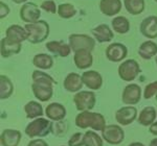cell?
I'll return each mask as SVG.
<instances>
[{
    "label": "cell",
    "instance_id": "obj_1",
    "mask_svg": "<svg viewBox=\"0 0 157 146\" xmlns=\"http://www.w3.org/2000/svg\"><path fill=\"white\" fill-rule=\"evenodd\" d=\"M33 82L32 90L35 97L38 98V100L42 102L48 101L54 95V88L52 86L57 85V82L52 78L47 73L35 70L33 72Z\"/></svg>",
    "mask_w": 157,
    "mask_h": 146
},
{
    "label": "cell",
    "instance_id": "obj_2",
    "mask_svg": "<svg viewBox=\"0 0 157 146\" xmlns=\"http://www.w3.org/2000/svg\"><path fill=\"white\" fill-rule=\"evenodd\" d=\"M75 125L82 130L91 127L93 130L103 132V130L106 127V120L105 117L100 113L84 111V112H81L80 114L77 115Z\"/></svg>",
    "mask_w": 157,
    "mask_h": 146
},
{
    "label": "cell",
    "instance_id": "obj_3",
    "mask_svg": "<svg viewBox=\"0 0 157 146\" xmlns=\"http://www.w3.org/2000/svg\"><path fill=\"white\" fill-rule=\"evenodd\" d=\"M24 28L29 34L27 41L32 44H39L44 42L49 36V25L43 20H39L34 23H26Z\"/></svg>",
    "mask_w": 157,
    "mask_h": 146
},
{
    "label": "cell",
    "instance_id": "obj_4",
    "mask_svg": "<svg viewBox=\"0 0 157 146\" xmlns=\"http://www.w3.org/2000/svg\"><path fill=\"white\" fill-rule=\"evenodd\" d=\"M54 130V124L52 121L45 119V118L39 117L32 121L25 128V134L29 136L30 139L33 138H43L49 135L50 132Z\"/></svg>",
    "mask_w": 157,
    "mask_h": 146
},
{
    "label": "cell",
    "instance_id": "obj_5",
    "mask_svg": "<svg viewBox=\"0 0 157 146\" xmlns=\"http://www.w3.org/2000/svg\"><path fill=\"white\" fill-rule=\"evenodd\" d=\"M69 46L73 52L80 50H89L92 51L95 47V40L87 35H78L72 34L68 38Z\"/></svg>",
    "mask_w": 157,
    "mask_h": 146
},
{
    "label": "cell",
    "instance_id": "obj_6",
    "mask_svg": "<svg viewBox=\"0 0 157 146\" xmlns=\"http://www.w3.org/2000/svg\"><path fill=\"white\" fill-rule=\"evenodd\" d=\"M140 72V67L135 60H127L118 67V76L124 82H133Z\"/></svg>",
    "mask_w": 157,
    "mask_h": 146
},
{
    "label": "cell",
    "instance_id": "obj_7",
    "mask_svg": "<svg viewBox=\"0 0 157 146\" xmlns=\"http://www.w3.org/2000/svg\"><path fill=\"white\" fill-rule=\"evenodd\" d=\"M73 101L78 111H91L95 105L97 97L92 91H80L75 95Z\"/></svg>",
    "mask_w": 157,
    "mask_h": 146
},
{
    "label": "cell",
    "instance_id": "obj_8",
    "mask_svg": "<svg viewBox=\"0 0 157 146\" xmlns=\"http://www.w3.org/2000/svg\"><path fill=\"white\" fill-rule=\"evenodd\" d=\"M103 139L111 145H118L125 139V132L120 125H106L102 132Z\"/></svg>",
    "mask_w": 157,
    "mask_h": 146
},
{
    "label": "cell",
    "instance_id": "obj_9",
    "mask_svg": "<svg viewBox=\"0 0 157 146\" xmlns=\"http://www.w3.org/2000/svg\"><path fill=\"white\" fill-rule=\"evenodd\" d=\"M41 11L37 4L33 2H26L20 9V18L25 23H34L39 21Z\"/></svg>",
    "mask_w": 157,
    "mask_h": 146
},
{
    "label": "cell",
    "instance_id": "obj_10",
    "mask_svg": "<svg viewBox=\"0 0 157 146\" xmlns=\"http://www.w3.org/2000/svg\"><path fill=\"white\" fill-rule=\"evenodd\" d=\"M128 54V48L121 43H112L106 49V57L110 62L118 63L126 59Z\"/></svg>",
    "mask_w": 157,
    "mask_h": 146
},
{
    "label": "cell",
    "instance_id": "obj_11",
    "mask_svg": "<svg viewBox=\"0 0 157 146\" xmlns=\"http://www.w3.org/2000/svg\"><path fill=\"white\" fill-rule=\"evenodd\" d=\"M141 97V89L138 85L130 84L126 86L121 95V100L125 104L134 105L137 104Z\"/></svg>",
    "mask_w": 157,
    "mask_h": 146
},
{
    "label": "cell",
    "instance_id": "obj_12",
    "mask_svg": "<svg viewBox=\"0 0 157 146\" xmlns=\"http://www.w3.org/2000/svg\"><path fill=\"white\" fill-rule=\"evenodd\" d=\"M137 117V110L134 107H123L116 111L115 119L121 125H129L135 121Z\"/></svg>",
    "mask_w": 157,
    "mask_h": 146
},
{
    "label": "cell",
    "instance_id": "obj_13",
    "mask_svg": "<svg viewBox=\"0 0 157 146\" xmlns=\"http://www.w3.org/2000/svg\"><path fill=\"white\" fill-rule=\"evenodd\" d=\"M6 38L10 42L16 43V44H21L22 42L29 39V34L24 27L20 25L14 24L11 25L6 31Z\"/></svg>",
    "mask_w": 157,
    "mask_h": 146
},
{
    "label": "cell",
    "instance_id": "obj_14",
    "mask_svg": "<svg viewBox=\"0 0 157 146\" xmlns=\"http://www.w3.org/2000/svg\"><path fill=\"white\" fill-rule=\"evenodd\" d=\"M83 82L89 90H98L103 86V77L98 71H85L82 74Z\"/></svg>",
    "mask_w": 157,
    "mask_h": 146
},
{
    "label": "cell",
    "instance_id": "obj_15",
    "mask_svg": "<svg viewBox=\"0 0 157 146\" xmlns=\"http://www.w3.org/2000/svg\"><path fill=\"white\" fill-rule=\"evenodd\" d=\"M140 32L148 39L157 38V16H149L140 23Z\"/></svg>",
    "mask_w": 157,
    "mask_h": 146
},
{
    "label": "cell",
    "instance_id": "obj_16",
    "mask_svg": "<svg viewBox=\"0 0 157 146\" xmlns=\"http://www.w3.org/2000/svg\"><path fill=\"white\" fill-rule=\"evenodd\" d=\"M45 115L52 121H62L66 116V109L63 104L58 102H52L45 109Z\"/></svg>",
    "mask_w": 157,
    "mask_h": 146
},
{
    "label": "cell",
    "instance_id": "obj_17",
    "mask_svg": "<svg viewBox=\"0 0 157 146\" xmlns=\"http://www.w3.org/2000/svg\"><path fill=\"white\" fill-rule=\"evenodd\" d=\"M83 85L84 82L82 79V75L80 76V74L75 72L68 73L63 82V87L68 92H80V90H82Z\"/></svg>",
    "mask_w": 157,
    "mask_h": 146
},
{
    "label": "cell",
    "instance_id": "obj_18",
    "mask_svg": "<svg viewBox=\"0 0 157 146\" xmlns=\"http://www.w3.org/2000/svg\"><path fill=\"white\" fill-rule=\"evenodd\" d=\"M21 140V133L17 130H4L1 133V146H18Z\"/></svg>",
    "mask_w": 157,
    "mask_h": 146
},
{
    "label": "cell",
    "instance_id": "obj_19",
    "mask_svg": "<svg viewBox=\"0 0 157 146\" xmlns=\"http://www.w3.org/2000/svg\"><path fill=\"white\" fill-rule=\"evenodd\" d=\"M46 48L52 54L58 55L61 57H67L71 52L69 44L62 41H50L46 43Z\"/></svg>",
    "mask_w": 157,
    "mask_h": 146
},
{
    "label": "cell",
    "instance_id": "obj_20",
    "mask_svg": "<svg viewBox=\"0 0 157 146\" xmlns=\"http://www.w3.org/2000/svg\"><path fill=\"white\" fill-rule=\"evenodd\" d=\"M73 61H75V64L78 69L84 70L92 66L93 57L89 50H80V51L75 52Z\"/></svg>",
    "mask_w": 157,
    "mask_h": 146
},
{
    "label": "cell",
    "instance_id": "obj_21",
    "mask_svg": "<svg viewBox=\"0 0 157 146\" xmlns=\"http://www.w3.org/2000/svg\"><path fill=\"white\" fill-rule=\"evenodd\" d=\"M100 9L104 15L108 17L115 16L121 9V0H101Z\"/></svg>",
    "mask_w": 157,
    "mask_h": 146
},
{
    "label": "cell",
    "instance_id": "obj_22",
    "mask_svg": "<svg viewBox=\"0 0 157 146\" xmlns=\"http://www.w3.org/2000/svg\"><path fill=\"white\" fill-rule=\"evenodd\" d=\"M92 35L98 43L110 42L114 38V34L107 24H101L92 29Z\"/></svg>",
    "mask_w": 157,
    "mask_h": 146
},
{
    "label": "cell",
    "instance_id": "obj_23",
    "mask_svg": "<svg viewBox=\"0 0 157 146\" xmlns=\"http://www.w3.org/2000/svg\"><path fill=\"white\" fill-rule=\"evenodd\" d=\"M21 44H16V43L10 42L6 40V38L1 39L0 42V52H1L2 57H10L14 54H17L21 51Z\"/></svg>",
    "mask_w": 157,
    "mask_h": 146
},
{
    "label": "cell",
    "instance_id": "obj_24",
    "mask_svg": "<svg viewBox=\"0 0 157 146\" xmlns=\"http://www.w3.org/2000/svg\"><path fill=\"white\" fill-rule=\"evenodd\" d=\"M157 116V111L153 107H146L141 110L138 115V123L144 126H150L155 122V118Z\"/></svg>",
    "mask_w": 157,
    "mask_h": 146
},
{
    "label": "cell",
    "instance_id": "obj_25",
    "mask_svg": "<svg viewBox=\"0 0 157 146\" xmlns=\"http://www.w3.org/2000/svg\"><path fill=\"white\" fill-rule=\"evenodd\" d=\"M138 54L144 60H151L157 54V44L153 41H146L139 46Z\"/></svg>",
    "mask_w": 157,
    "mask_h": 146
},
{
    "label": "cell",
    "instance_id": "obj_26",
    "mask_svg": "<svg viewBox=\"0 0 157 146\" xmlns=\"http://www.w3.org/2000/svg\"><path fill=\"white\" fill-rule=\"evenodd\" d=\"M111 25H112L113 31L121 35H125L130 31V22L124 16H117L113 18Z\"/></svg>",
    "mask_w": 157,
    "mask_h": 146
},
{
    "label": "cell",
    "instance_id": "obj_27",
    "mask_svg": "<svg viewBox=\"0 0 157 146\" xmlns=\"http://www.w3.org/2000/svg\"><path fill=\"white\" fill-rule=\"evenodd\" d=\"M33 64L39 69L48 70L54 65V60L50 55L46 53H39L36 54L33 59Z\"/></svg>",
    "mask_w": 157,
    "mask_h": 146
},
{
    "label": "cell",
    "instance_id": "obj_28",
    "mask_svg": "<svg viewBox=\"0 0 157 146\" xmlns=\"http://www.w3.org/2000/svg\"><path fill=\"white\" fill-rule=\"evenodd\" d=\"M14 92V85L6 75H0V98L7 99Z\"/></svg>",
    "mask_w": 157,
    "mask_h": 146
},
{
    "label": "cell",
    "instance_id": "obj_29",
    "mask_svg": "<svg viewBox=\"0 0 157 146\" xmlns=\"http://www.w3.org/2000/svg\"><path fill=\"white\" fill-rule=\"evenodd\" d=\"M25 114H26V118L29 119H36L43 116V108L40 104H38L37 101H29L25 104L24 107Z\"/></svg>",
    "mask_w": 157,
    "mask_h": 146
},
{
    "label": "cell",
    "instance_id": "obj_30",
    "mask_svg": "<svg viewBox=\"0 0 157 146\" xmlns=\"http://www.w3.org/2000/svg\"><path fill=\"white\" fill-rule=\"evenodd\" d=\"M124 4L130 15L136 16L145 11V0H124Z\"/></svg>",
    "mask_w": 157,
    "mask_h": 146
},
{
    "label": "cell",
    "instance_id": "obj_31",
    "mask_svg": "<svg viewBox=\"0 0 157 146\" xmlns=\"http://www.w3.org/2000/svg\"><path fill=\"white\" fill-rule=\"evenodd\" d=\"M75 14H77V9L70 3H62L58 6V15L60 16V18L70 19Z\"/></svg>",
    "mask_w": 157,
    "mask_h": 146
},
{
    "label": "cell",
    "instance_id": "obj_32",
    "mask_svg": "<svg viewBox=\"0 0 157 146\" xmlns=\"http://www.w3.org/2000/svg\"><path fill=\"white\" fill-rule=\"evenodd\" d=\"M84 146H103V140L95 132L88 130L84 135Z\"/></svg>",
    "mask_w": 157,
    "mask_h": 146
},
{
    "label": "cell",
    "instance_id": "obj_33",
    "mask_svg": "<svg viewBox=\"0 0 157 146\" xmlns=\"http://www.w3.org/2000/svg\"><path fill=\"white\" fill-rule=\"evenodd\" d=\"M156 94H157V80L146 86L145 91H144V97H145V99H151Z\"/></svg>",
    "mask_w": 157,
    "mask_h": 146
},
{
    "label": "cell",
    "instance_id": "obj_34",
    "mask_svg": "<svg viewBox=\"0 0 157 146\" xmlns=\"http://www.w3.org/2000/svg\"><path fill=\"white\" fill-rule=\"evenodd\" d=\"M84 135L82 133H75L68 140V146H83L84 145Z\"/></svg>",
    "mask_w": 157,
    "mask_h": 146
},
{
    "label": "cell",
    "instance_id": "obj_35",
    "mask_svg": "<svg viewBox=\"0 0 157 146\" xmlns=\"http://www.w3.org/2000/svg\"><path fill=\"white\" fill-rule=\"evenodd\" d=\"M41 9H44L45 12L50 13V14H56L58 12L57 9V5H56L54 0H45L41 3Z\"/></svg>",
    "mask_w": 157,
    "mask_h": 146
},
{
    "label": "cell",
    "instance_id": "obj_36",
    "mask_svg": "<svg viewBox=\"0 0 157 146\" xmlns=\"http://www.w3.org/2000/svg\"><path fill=\"white\" fill-rule=\"evenodd\" d=\"M9 13H10V7L1 1L0 2V18L1 19L6 18L7 15H9Z\"/></svg>",
    "mask_w": 157,
    "mask_h": 146
},
{
    "label": "cell",
    "instance_id": "obj_37",
    "mask_svg": "<svg viewBox=\"0 0 157 146\" xmlns=\"http://www.w3.org/2000/svg\"><path fill=\"white\" fill-rule=\"evenodd\" d=\"M27 146H48V144H47L44 140L37 139V140H32L29 144H27Z\"/></svg>",
    "mask_w": 157,
    "mask_h": 146
},
{
    "label": "cell",
    "instance_id": "obj_38",
    "mask_svg": "<svg viewBox=\"0 0 157 146\" xmlns=\"http://www.w3.org/2000/svg\"><path fill=\"white\" fill-rule=\"evenodd\" d=\"M149 132H150L152 135L157 136V121H155L153 124L150 125V127H149Z\"/></svg>",
    "mask_w": 157,
    "mask_h": 146
},
{
    "label": "cell",
    "instance_id": "obj_39",
    "mask_svg": "<svg viewBox=\"0 0 157 146\" xmlns=\"http://www.w3.org/2000/svg\"><path fill=\"white\" fill-rule=\"evenodd\" d=\"M149 146H157V138H155V139L151 140L150 144H149Z\"/></svg>",
    "mask_w": 157,
    "mask_h": 146
},
{
    "label": "cell",
    "instance_id": "obj_40",
    "mask_svg": "<svg viewBox=\"0 0 157 146\" xmlns=\"http://www.w3.org/2000/svg\"><path fill=\"white\" fill-rule=\"evenodd\" d=\"M129 146H145L143 144V143H140V142H134V143H131Z\"/></svg>",
    "mask_w": 157,
    "mask_h": 146
},
{
    "label": "cell",
    "instance_id": "obj_41",
    "mask_svg": "<svg viewBox=\"0 0 157 146\" xmlns=\"http://www.w3.org/2000/svg\"><path fill=\"white\" fill-rule=\"evenodd\" d=\"M13 1H14L15 3H17V4H20V3H24V2H26L27 0H13Z\"/></svg>",
    "mask_w": 157,
    "mask_h": 146
},
{
    "label": "cell",
    "instance_id": "obj_42",
    "mask_svg": "<svg viewBox=\"0 0 157 146\" xmlns=\"http://www.w3.org/2000/svg\"><path fill=\"white\" fill-rule=\"evenodd\" d=\"M155 61H156V65H157V57H155Z\"/></svg>",
    "mask_w": 157,
    "mask_h": 146
},
{
    "label": "cell",
    "instance_id": "obj_43",
    "mask_svg": "<svg viewBox=\"0 0 157 146\" xmlns=\"http://www.w3.org/2000/svg\"><path fill=\"white\" fill-rule=\"evenodd\" d=\"M156 100H157V94H156Z\"/></svg>",
    "mask_w": 157,
    "mask_h": 146
},
{
    "label": "cell",
    "instance_id": "obj_44",
    "mask_svg": "<svg viewBox=\"0 0 157 146\" xmlns=\"http://www.w3.org/2000/svg\"><path fill=\"white\" fill-rule=\"evenodd\" d=\"M154 1H155V2H157V0H154Z\"/></svg>",
    "mask_w": 157,
    "mask_h": 146
},
{
    "label": "cell",
    "instance_id": "obj_45",
    "mask_svg": "<svg viewBox=\"0 0 157 146\" xmlns=\"http://www.w3.org/2000/svg\"><path fill=\"white\" fill-rule=\"evenodd\" d=\"M62 146H64V145H62Z\"/></svg>",
    "mask_w": 157,
    "mask_h": 146
}]
</instances>
